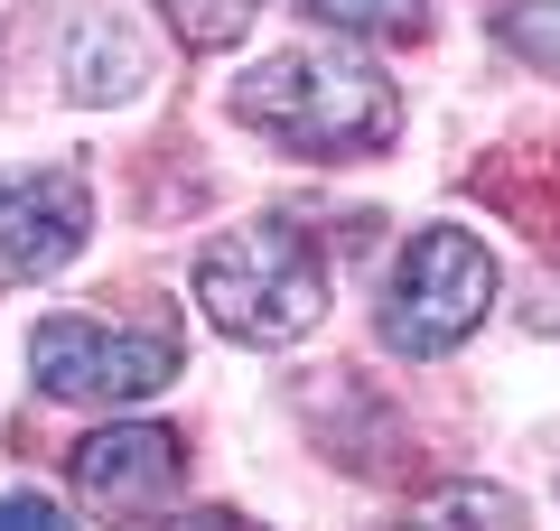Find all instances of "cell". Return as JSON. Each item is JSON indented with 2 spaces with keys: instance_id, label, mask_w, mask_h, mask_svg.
Instances as JSON below:
<instances>
[{
  "instance_id": "obj_1",
  "label": "cell",
  "mask_w": 560,
  "mask_h": 531,
  "mask_svg": "<svg viewBox=\"0 0 560 531\" xmlns=\"http://www.w3.org/2000/svg\"><path fill=\"white\" fill-rule=\"evenodd\" d=\"M224 113L290 158H364V150H393L401 131L393 75L374 57H337V47H280V57L243 66Z\"/></svg>"
},
{
  "instance_id": "obj_2",
  "label": "cell",
  "mask_w": 560,
  "mask_h": 531,
  "mask_svg": "<svg viewBox=\"0 0 560 531\" xmlns=\"http://www.w3.org/2000/svg\"><path fill=\"white\" fill-rule=\"evenodd\" d=\"M197 308L215 335L234 345H300L308 327L327 317V252L308 224L290 215H253V224H224L215 243L197 252Z\"/></svg>"
},
{
  "instance_id": "obj_3",
  "label": "cell",
  "mask_w": 560,
  "mask_h": 531,
  "mask_svg": "<svg viewBox=\"0 0 560 531\" xmlns=\"http://www.w3.org/2000/svg\"><path fill=\"white\" fill-rule=\"evenodd\" d=\"M28 382L47 401H84V411H121V401H150L178 382V335L150 317V327H121L94 308H57L28 327Z\"/></svg>"
},
{
  "instance_id": "obj_4",
  "label": "cell",
  "mask_w": 560,
  "mask_h": 531,
  "mask_svg": "<svg viewBox=\"0 0 560 531\" xmlns=\"http://www.w3.org/2000/svg\"><path fill=\"white\" fill-rule=\"evenodd\" d=\"M495 308V252L467 224H420L383 280V345L393 354H448Z\"/></svg>"
},
{
  "instance_id": "obj_5",
  "label": "cell",
  "mask_w": 560,
  "mask_h": 531,
  "mask_svg": "<svg viewBox=\"0 0 560 531\" xmlns=\"http://www.w3.org/2000/svg\"><path fill=\"white\" fill-rule=\"evenodd\" d=\"M94 234V187L84 168H0V290H28V280H57L66 261Z\"/></svg>"
},
{
  "instance_id": "obj_6",
  "label": "cell",
  "mask_w": 560,
  "mask_h": 531,
  "mask_svg": "<svg viewBox=\"0 0 560 531\" xmlns=\"http://www.w3.org/2000/svg\"><path fill=\"white\" fill-rule=\"evenodd\" d=\"M178 475H187L178 429H160V420H113V429H94L75 448V504L94 522H140V512H160L178 494Z\"/></svg>"
},
{
  "instance_id": "obj_7",
  "label": "cell",
  "mask_w": 560,
  "mask_h": 531,
  "mask_svg": "<svg viewBox=\"0 0 560 531\" xmlns=\"http://www.w3.org/2000/svg\"><path fill=\"white\" fill-rule=\"evenodd\" d=\"M150 84V47L121 10H84L75 38H66V94L75 103H131Z\"/></svg>"
},
{
  "instance_id": "obj_8",
  "label": "cell",
  "mask_w": 560,
  "mask_h": 531,
  "mask_svg": "<svg viewBox=\"0 0 560 531\" xmlns=\"http://www.w3.org/2000/svg\"><path fill=\"white\" fill-rule=\"evenodd\" d=\"M318 28H346L364 47H411L430 38V0H300Z\"/></svg>"
},
{
  "instance_id": "obj_9",
  "label": "cell",
  "mask_w": 560,
  "mask_h": 531,
  "mask_svg": "<svg viewBox=\"0 0 560 531\" xmlns=\"http://www.w3.org/2000/svg\"><path fill=\"white\" fill-rule=\"evenodd\" d=\"M411 531H523V504L495 485H448L411 512Z\"/></svg>"
},
{
  "instance_id": "obj_10",
  "label": "cell",
  "mask_w": 560,
  "mask_h": 531,
  "mask_svg": "<svg viewBox=\"0 0 560 531\" xmlns=\"http://www.w3.org/2000/svg\"><path fill=\"white\" fill-rule=\"evenodd\" d=\"M160 20L178 28L197 57H224V47H234L243 28L261 20V0H160Z\"/></svg>"
},
{
  "instance_id": "obj_11",
  "label": "cell",
  "mask_w": 560,
  "mask_h": 531,
  "mask_svg": "<svg viewBox=\"0 0 560 531\" xmlns=\"http://www.w3.org/2000/svg\"><path fill=\"white\" fill-rule=\"evenodd\" d=\"M495 38L514 47L523 66L560 75V0H504V10H495Z\"/></svg>"
},
{
  "instance_id": "obj_12",
  "label": "cell",
  "mask_w": 560,
  "mask_h": 531,
  "mask_svg": "<svg viewBox=\"0 0 560 531\" xmlns=\"http://www.w3.org/2000/svg\"><path fill=\"white\" fill-rule=\"evenodd\" d=\"M150 531H261L253 512H234V504H187V512H160Z\"/></svg>"
},
{
  "instance_id": "obj_13",
  "label": "cell",
  "mask_w": 560,
  "mask_h": 531,
  "mask_svg": "<svg viewBox=\"0 0 560 531\" xmlns=\"http://www.w3.org/2000/svg\"><path fill=\"white\" fill-rule=\"evenodd\" d=\"M0 531H75L47 494H0Z\"/></svg>"
}]
</instances>
